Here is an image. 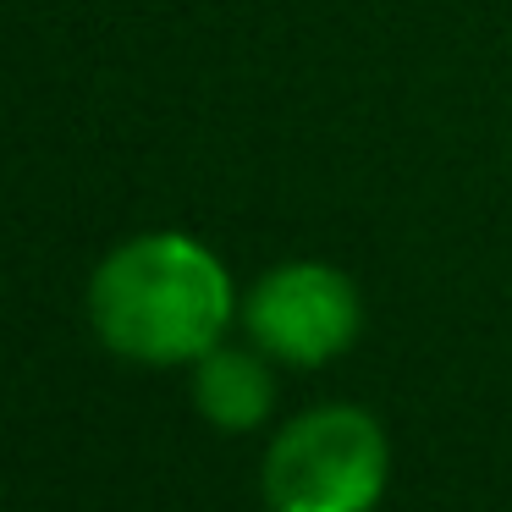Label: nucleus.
Returning <instances> with one entry per match:
<instances>
[{"label": "nucleus", "instance_id": "f257e3e1", "mask_svg": "<svg viewBox=\"0 0 512 512\" xmlns=\"http://www.w3.org/2000/svg\"><path fill=\"white\" fill-rule=\"evenodd\" d=\"M89 320L100 342L133 364H188L221 347L232 320V276L193 237L149 232L94 270Z\"/></svg>", "mask_w": 512, "mask_h": 512}, {"label": "nucleus", "instance_id": "f03ea898", "mask_svg": "<svg viewBox=\"0 0 512 512\" xmlns=\"http://www.w3.org/2000/svg\"><path fill=\"white\" fill-rule=\"evenodd\" d=\"M391 474L386 430L353 402L309 408L265 452L270 512H375Z\"/></svg>", "mask_w": 512, "mask_h": 512}, {"label": "nucleus", "instance_id": "7ed1b4c3", "mask_svg": "<svg viewBox=\"0 0 512 512\" xmlns=\"http://www.w3.org/2000/svg\"><path fill=\"white\" fill-rule=\"evenodd\" d=\"M243 325L265 358L314 369L358 342L364 309L342 270L298 259V265H276L254 281L243 303Z\"/></svg>", "mask_w": 512, "mask_h": 512}, {"label": "nucleus", "instance_id": "20e7f679", "mask_svg": "<svg viewBox=\"0 0 512 512\" xmlns=\"http://www.w3.org/2000/svg\"><path fill=\"white\" fill-rule=\"evenodd\" d=\"M193 402L215 430H254L276 408V380L259 353L210 347L204 358H193Z\"/></svg>", "mask_w": 512, "mask_h": 512}]
</instances>
